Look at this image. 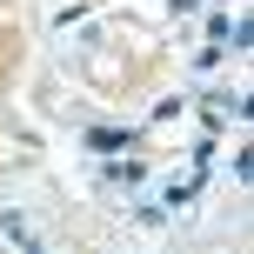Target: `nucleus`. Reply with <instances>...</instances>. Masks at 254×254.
Returning <instances> with one entry per match:
<instances>
[{
	"label": "nucleus",
	"mask_w": 254,
	"mask_h": 254,
	"mask_svg": "<svg viewBox=\"0 0 254 254\" xmlns=\"http://www.w3.org/2000/svg\"><path fill=\"white\" fill-rule=\"evenodd\" d=\"M0 228H7V241H20V248H34V228H27L20 214H0Z\"/></svg>",
	"instance_id": "4"
},
{
	"label": "nucleus",
	"mask_w": 254,
	"mask_h": 254,
	"mask_svg": "<svg viewBox=\"0 0 254 254\" xmlns=\"http://www.w3.org/2000/svg\"><path fill=\"white\" fill-rule=\"evenodd\" d=\"M140 174H147V167H140L134 154H127V161H114V154H107V167H101V188H140Z\"/></svg>",
	"instance_id": "2"
},
{
	"label": "nucleus",
	"mask_w": 254,
	"mask_h": 254,
	"mask_svg": "<svg viewBox=\"0 0 254 254\" xmlns=\"http://www.w3.org/2000/svg\"><path fill=\"white\" fill-rule=\"evenodd\" d=\"M194 188H201V181H174V188H167V194H161V201H167V207H174V214H181V207H188V201H194Z\"/></svg>",
	"instance_id": "3"
},
{
	"label": "nucleus",
	"mask_w": 254,
	"mask_h": 254,
	"mask_svg": "<svg viewBox=\"0 0 254 254\" xmlns=\"http://www.w3.org/2000/svg\"><path fill=\"white\" fill-rule=\"evenodd\" d=\"M80 140H87L94 154H121V147H140V134H134V127H87Z\"/></svg>",
	"instance_id": "1"
}]
</instances>
